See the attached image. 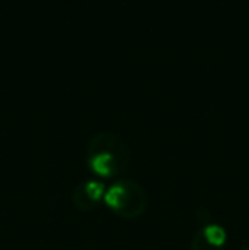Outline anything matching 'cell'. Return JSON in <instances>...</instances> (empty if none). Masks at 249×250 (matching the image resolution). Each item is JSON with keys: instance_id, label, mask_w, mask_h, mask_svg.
<instances>
[{"instance_id": "5", "label": "cell", "mask_w": 249, "mask_h": 250, "mask_svg": "<svg viewBox=\"0 0 249 250\" xmlns=\"http://www.w3.org/2000/svg\"><path fill=\"white\" fill-rule=\"evenodd\" d=\"M241 250H249V247H244V249H241Z\"/></svg>"}, {"instance_id": "2", "label": "cell", "mask_w": 249, "mask_h": 250, "mask_svg": "<svg viewBox=\"0 0 249 250\" xmlns=\"http://www.w3.org/2000/svg\"><path fill=\"white\" fill-rule=\"evenodd\" d=\"M104 204L116 216L133 221L145 214L149 208V196L140 182L133 179H118L106 188Z\"/></svg>"}, {"instance_id": "3", "label": "cell", "mask_w": 249, "mask_h": 250, "mask_svg": "<svg viewBox=\"0 0 249 250\" xmlns=\"http://www.w3.org/2000/svg\"><path fill=\"white\" fill-rule=\"evenodd\" d=\"M106 188L103 181L99 179H86L77 184L72 194V203L79 211H92L104 203V194H106Z\"/></svg>"}, {"instance_id": "1", "label": "cell", "mask_w": 249, "mask_h": 250, "mask_svg": "<svg viewBox=\"0 0 249 250\" xmlns=\"http://www.w3.org/2000/svg\"><path fill=\"white\" fill-rule=\"evenodd\" d=\"M132 150L120 135L111 131L97 133L91 138L86 151L89 170L99 181H118L128 168Z\"/></svg>"}, {"instance_id": "4", "label": "cell", "mask_w": 249, "mask_h": 250, "mask_svg": "<svg viewBox=\"0 0 249 250\" xmlns=\"http://www.w3.org/2000/svg\"><path fill=\"white\" fill-rule=\"evenodd\" d=\"M227 231L219 223H206L193 235L189 250H224Z\"/></svg>"}]
</instances>
